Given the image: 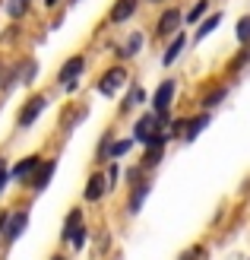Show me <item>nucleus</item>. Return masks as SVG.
Segmentation results:
<instances>
[{
	"mask_svg": "<svg viewBox=\"0 0 250 260\" xmlns=\"http://www.w3.org/2000/svg\"><path fill=\"white\" fill-rule=\"evenodd\" d=\"M136 7H139V0H114V7H111V22H127V19L136 13Z\"/></svg>",
	"mask_w": 250,
	"mask_h": 260,
	"instance_id": "obj_14",
	"label": "nucleus"
},
{
	"mask_svg": "<svg viewBox=\"0 0 250 260\" xmlns=\"http://www.w3.org/2000/svg\"><path fill=\"white\" fill-rule=\"evenodd\" d=\"M139 48H142V32H133V35L127 38V45H124L121 51H117V57H121V60H127V57H133Z\"/></svg>",
	"mask_w": 250,
	"mask_h": 260,
	"instance_id": "obj_21",
	"label": "nucleus"
},
{
	"mask_svg": "<svg viewBox=\"0 0 250 260\" xmlns=\"http://www.w3.org/2000/svg\"><path fill=\"white\" fill-rule=\"evenodd\" d=\"M203 257H206V248H203V244H190L187 251H181L177 260H203Z\"/></svg>",
	"mask_w": 250,
	"mask_h": 260,
	"instance_id": "obj_29",
	"label": "nucleus"
},
{
	"mask_svg": "<svg viewBox=\"0 0 250 260\" xmlns=\"http://www.w3.org/2000/svg\"><path fill=\"white\" fill-rule=\"evenodd\" d=\"M149 4H162V0H149Z\"/></svg>",
	"mask_w": 250,
	"mask_h": 260,
	"instance_id": "obj_37",
	"label": "nucleus"
},
{
	"mask_svg": "<svg viewBox=\"0 0 250 260\" xmlns=\"http://www.w3.org/2000/svg\"><path fill=\"white\" fill-rule=\"evenodd\" d=\"M206 10H209V0H196V7H190L184 13V22H200L206 19Z\"/></svg>",
	"mask_w": 250,
	"mask_h": 260,
	"instance_id": "obj_22",
	"label": "nucleus"
},
{
	"mask_svg": "<svg viewBox=\"0 0 250 260\" xmlns=\"http://www.w3.org/2000/svg\"><path fill=\"white\" fill-rule=\"evenodd\" d=\"M149 193H152V181H149V178L130 187V197H127V216H139L142 203L149 200Z\"/></svg>",
	"mask_w": 250,
	"mask_h": 260,
	"instance_id": "obj_7",
	"label": "nucleus"
},
{
	"mask_svg": "<svg viewBox=\"0 0 250 260\" xmlns=\"http://www.w3.org/2000/svg\"><path fill=\"white\" fill-rule=\"evenodd\" d=\"M51 260H70V257H67V254H60V251H57V254H51Z\"/></svg>",
	"mask_w": 250,
	"mask_h": 260,
	"instance_id": "obj_35",
	"label": "nucleus"
},
{
	"mask_svg": "<svg viewBox=\"0 0 250 260\" xmlns=\"http://www.w3.org/2000/svg\"><path fill=\"white\" fill-rule=\"evenodd\" d=\"M225 95H228V89H225V86H216V89H209V92L203 95V102H200V108L212 114V108H216V105H222V102H225Z\"/></svg>",
	"mask_w": 250,
	"mask_h": 260,
	"instance_id": "obj_18",
	"label": "nucleus"
},
{
	"mask_svg": "<svg viewBox=\"0 0 250 260\" xmlns=\"http://www.w3.org/2000/svg\"><path fill=\"white\" fill-rule=\"evenodd\" d=\"M219 22H222V16H219V13H216V16H209V19H203V22H200V29H196V42H203V38H206L209 32H212Z\"/></svg>",
	"mask_w": 250,
	"mask_h": 260,
	"instance_id": "obj_26",
	"label": "nucleus"
},
{
	"mask_svg": "<svg viewBox=\"0 0 250 260\" xmlns=\"http://www.w3.org/2000/svg\"><path fill=\"white\" fill-rule=\"evenodd\" d=\"M13 70H16V76H19L22 86H32L35 76H38V60H32V57H29V60H19Z\"/></svg>",
	"mask_w": 250,
	"mask_h": 260,
	"instance_id": "obj_15",
	"label": "nucleus"
},
{
	"mask_svg": "<svg viewBox=\"0 0 250 260\" xmlns=\"http://www.w3.org/2000/svg\"><path fill=\"white\" fill-rule=\"evenodd\" d=\"M165 159V149H142V159H139V168L142 172H155Z\"/></svg>",
	"mask_w": 250,
	"mask_h": 260,
	"instance_id": "obj_19",
	"label": "nucleus"
},
{
	"mask_svg": "<svg viewBox=\"0 0 250 260\" xmlns=\"http://www.w3.org/2000/svg\"><path fill=\"white\" fill-rule=\"evenodd\" d=\"M48 108V95H29V99H25V105L19 108V114H16V127H32L38 118H42V111Z\"/></svg>",
	"mask_w": 250,
	"mask_h": 260,
	"instance_id": "obj_4",
	"label": "nucleus"
},
{
	"mask_svg": "<svg viewBox=\"0 0 250 260\" xmlns=\"http://www.w3.org/2000/svg\"><path fill=\"white\" fill-rule=\"evenodd\" d=\"M86 244H89V229H86V222H83L80 229L73 232V238H70V251H83Z\"/></svg>",
	"mask_w": 250,
	"mask_h": 260,
	"instance_id": "obj_24",
	"label": "nucleus"
},
{
	"mask_svg": "<svg viewBox=\"0 0 250 260\" xmlns=\"http://www.w3.org/2000/svg\"><path fill=\"white\" fill-rule=\"evenodd\" d=\"M244 63H250V48H241L238 54L231 57V70L238 73V70H244Z\"/></svg>",
	"mask_w": 250,
	"mask_h": 260,
	"instance_id": "obj_30",
	"label": "nucleus"
},
{
	"mask_svg": "<svg viewBox=\"0 0 250 260\" xmlns=\"http://www.w3.org/2000/svg\"><path fill=\"white\" fill-rule=\"evenodd\" d=\"M45 159L42 155H25V159H19L16 165L10 168V181H16V184H29L32 175L38 172V165H42Z\"/></svg>",
	"mask_w": 250,
	"mask_h": 260,
	"instance_id": "obj_6",
	"label": "nucleus"
},
{
	"mask_svg": "<svg viewBox=\"0 0 250 260\" xmlns=\"http://www.w3.org/2000/svg\"><path fill=\"white\" fill-rule=\"evenodd\" d=\"M104 193H108L104 175H101V172H92L89 181H86V187H83V200H86V203H98V200H104Z\"/></svg>",
	"mask_w": 250,
	"mask_h": 260,
	"instance_id": "obj_10",
	"label": "nucleus"
},
{
	"mask_svg": "<svg viewBox=\"0 0 250 260\" xmlns=\"http://www.w3.org/2000/svg\"><path fill=\"white\" fill-rule=\"evenodd\" d=\"M7 184H10V165H7L4 155H0V193L7 190Z\"/></svg>",
	"mask_w": 250,
	"mask_h": 260,
	"instance_id": "obj_32",
	"label": "nucleus"
},
{
	"mask_svg": "<svg viewBox=\"0 0 250 260\" xmlns=\"http://www.w3.org/2000/svg\"><path fill=\"white\" fill-rule=\"evenodd\" d=\"M25 10H29V0H7V13H10L13 19L25 16Z\"/></svg>",
	"mask_w": 250,
	"mask_h": 260,
	"instance_id": "obj_27",
	"label": "nucleus"
},
{
	"mask_svg": "<svg viewBox=\"0 0 250 260\" xmlns=\"http://www.w3.org/2000/svg\"><path fill=\"white\" fill-rule=\"evenodd\" d=\"M181 22H184V13H181L177 7H171V10L162 13V19H159V25H155V32H159L162 38H174V35L181 32Z\"/></svg>",
	"mask_w": 250,
	"mask_h": 260,
	"instance_id": "obj_9",
	"label": "nucleus"
},
{
	"mask_svg": "<svg viewBox=\"0 0 250 260\" xmlns=\"http://www.w3.org/2000/svg\"><path fill=\"white\" fill-rule=\"evenodd\" d=\"M83 225V210L80 206H73V210L67 213V219H63V225H60V244H70V238H73V232Z\"/></svg>",
	"mask_w": 250,
	"mask_h": 260,
	"instance_id": "obj_13",
	"label": "nucleus"
},
{
	"mask_svg": "<svg viewBox=\"0 0 250 260\" xmlns=\"http://www.w3.org/2000/svg\"><path fill=\"white\" fill-rule=\"evenodd\" d=\"M111 140H114V134H111V130H104V134H101V143H98V162H108V146H111Z\"/></svg>",
	"mask_w": 250,
	"mask_h": 260,
	"instance_id": "obj_31",
	"label": "nucleus"
},
{
	"mask_svg": "<svg viewBox=\"0 0 250 260\" xmlns=\"http://www.w3.org/2000/svg\"><path fill=\"white\" fill-rule=\"evenodd\" d=\"M136 105H146V89H142V86H130V95L124 99L121 114H124V111H130V108H136Z\"/></svg>",
	"mask_w": 250,
	"mask_h": 260,
	"instance_id": "obj_20",
	"label": "nucleus"
},
{
	"mask_svg": "<svg viewBox=\"0 0 250 260\" xmlns=\"http://www.w3.org/2000/svg\"><path fill=\"white\" fill-rule=\"evenodd\" d=\"M209 124H212V114H209V111H200L196 118H187V130H184V143H193V140L200 137L203 130L209 127Z\"/></svg>",
	"mask_w": 250,
	"mask_h": 260,
	"instance_id": "obj_12",
	"label": "nucleus"
},
{
	"mask_svg": "<svg viewBox=\"0 0 250 260\" xmlns=\"http://www.w3.org/2000/svg\"><path fill=\"white\" fill-rule=\"evenodd\" d=\"M25 229H29V210H10V222H7V232H4V244L10 248V244H16L22 235H25Z\"/></svg>",
	"mask_w": 250,
	"mask_h": 260,
	"instance_id": "obj_5",
	"label": "nucleus"
},
{
	"mask_svg": "<svg viewBox=\"0 0 250 260\" xmlns=\"http://www.w3.org/2000/svg\"><path fill=\"white\" fill-rule=\"evenodd\" d=\"M83 70H86V57H83V54H76V57H70V60L57 70V83H60V86L76 83V80L83 76Z\"/></svg>",
	"mask_w": 250,
	"mask_h": 260,
	"instance_id": "obj_11",
	"label": "nucleus"
},
{
	"mask_svg": "<svg viewBox=\"0 0 250 260\" xmlns=\"http://www.w3.org/2000/svg\"><path fill=\"white\" fill-rule=\"evenodd\" d=\"M111 248V241H108V235H98V251L104 254V251H108Z\"/></svg>",
	"mask_w": 250,
	"mask_h": 260,
	"instance_id": "obj_34",
	"label": "nucleus"
},
{
	"mask_svg": "<svg viewBox=\"0 0 250 260\" xmlns=\"http://www.w3.org/2000/svg\"><path fill=\"white\" fill-rule=\"evenodd\" d=\"M162 130H165V124L159 121V114H155V111H142L139 118H136V124H133V143L146 146V143L155 134H162Z\"/></svg>",
	"mask_w": 250,
	"mask_h": 260,
	"instance_id": "obj_2",
	"label": "nucleus"
},
{
	"mask_svg": "<svg viewBox=\"0 0 250 260\" xmlns=\"http://www.w3.org/2000/svg\"><path fill=\"white\" fill-rule=\"evenodd\" d=\"M57 4V0H45V7H54Z\"/></svg>",
	"mask_w": 250,
	"mask_h": 260,
	"instance_id": "obj_36",
	"label": "nucleus"
},
{
	"mask_svg": "<svg viewBox=\"0 0 250 260\" xmlns=\"http://www.w3.org/2000/svg\"><path fill=\"white\" fill-rule=\"evenodd\" d=\"M174 95H177V83L174 80H162L159 89L152 92V111L159 114V121L165 127L171 124V102H174Z\"/></svg>",
	"mask_w": 250,
	"mask_h": 260,
	"instance_id": "obj_1",
	"label": "nucleus"
},
{
	"mask_svg": "<svg viewBox=\"0 0 250 260\" xmlns=\"http://www.w3.org/2000/svg\"><path fill=\"white\" fill-rule=\"evenodd\" d=\"M234 38H238L244 48L250 45V16H241L238 19V25H234Z\"/></svg>",
	"mask_w": 250,
	"mask_h": 260,
	"instance_id": "obj_23",
	"label": "nucleus"
},
{
	"mask_svg": "<svg viewBox=\"0 0 250 260\" xmlns=\"http://www.w3.org/2000/svg\"><path fill=\"white\" fill-rule=\"evenodd\" d=\"M124 181H127V187H133V184H139V181H146V172H142L139 165H133V168L124 172Z\"/></svg>",
	"mask_w": 250,
	"mask_h": 260,
	"instance_id": "obj_28",
	"label": "nucleus"
},
{
	"mask_svg": "<svg viewBox=\"0 0 250 260\" xmlns=\"http://www.w3.org/2000/svg\"><path fill=\"white\" fill-rule=\"evenodd\" d=\"M136 143L133 137H124V140H111V146H108V162H117V159H124V155L133 149Z\"/></svg>",
	"mask_w": 250,
	"mask_h": 260,
	"instance_id": "obj_16",
	"label": "nucleus"
},
{
	"mask_svg": "<svg viewBox=\"0 0 250 260\" xmlns=\"http://www.w3.org/2000/svg\"><path fill=\"white\" fill-rule=\"evenodd\" d=\"M0 76H4V63H0Z\"/></svg>",
	"mask_w": 250,
	"mask_h": 260,
	"instance_id": "obj_38",
	"label": "nucleus"
},
{
	"mask_svg": "<svg viewBox=\"0 0 250 260\" xmlns=\"http://www.w3.org/2000/svg\"><path fill=\"white\" fill-rule=\"evenodd\" d=\"M184 45H187V38H184V35L177 32L174 38H171V45L165 48V54H162V63H165V67H171V63H174V60L181 57V51H184Z\"/></svg>",
	"mask_w": 250,
	"mask_h": 260,
	"instance_id": "obj_17",
	"label": "nucleus"
},
{
	"mask_svg": "<svg viewBox=\"0 0 250 260\" xmlns=\"http://www.w3.org/2000/svg\"><path fill=\"white\" fill-rule=\"evenodd\" d=\"M98 92L104 95V99H111V95H117L121 89L127 86V70H124V63H114V67H108L101 76H98Z\"/></svg>",
	"mask_w": 250,
	"mask_h": 260,
	"instance_id": "obj_3",
	"label": "nucleus"
},
{
	"mask_svg": "<svg viewBox=\"0 0 250 260\" xmlns=\"http://www.w3.org/2000/svg\"><path fill=\"white\" fill-rule=\"evenodd\" d=\"M117 181H121V162H111L108 172H104V184H108V193L117 190Z\"/></svg>",
	"mask_w": 250,
	"mask_h": 260,
	"instance_id": "obj_25",
	"label": "nucleus"
},
{
	"mask_svg": "<svg viewBox=\"0 0 250 260\" xmlns=\"http://www.w3.org/2000/svg\"><path fill=\"white\" fill-rule=\"evenodd\" d=\"M54 172H57V159H45L42 165H38V172H35L32 181H29L32 193H45L48 184H51V178H54Z\"/></svg>",
	"mask_w": 250,
	"mask_h": 260,
	"instance_id": "obj_8",
	"label": "nucleus"
},
{
	"mask_svg": "<svg viewBox=\"0 0 250 260\" xmlns=\"http://www.w3.org/2000/svg\"><path fill=\"white\" fill-rule=\"evenodd\" d=\"M7 222H10V210H0V241H4V232H7Z\"/></svg>",
	"mask_w": 250,
	"mask_h": 260,
	"instance_id": "obj_33",
	"label": "nucleus"
}]
</instances>
